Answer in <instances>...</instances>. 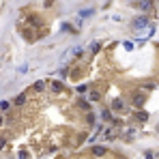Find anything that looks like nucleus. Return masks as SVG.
I'll return each mask as SVG.
<instances>
[{
    "label": "nucleus",
    "instance_id": "2eb2a0df",
    "mask_svg": "<svg viewBox=\"0 0 159 159\" xmlns=\"http://www.w3.org/2000/svg\"><path fill=\"white\" fill-rule=\"evenodd\" d=\"M90 50H93V52H99V50H101V43H99V41L90 43Z\"/></svg>",
    "mask_w": 159,
    "mask_h": 159
},
{
    "label": "nucleus",
    "instance_id": "f03ea898",
    "mask_svg": "<svg viewBox=\"0 0 159 159\" xmlns=\"http://www.w3.org/2000/svg\"><path fill=\"white\" fill-rule=\"evenodd\" d=\"M112 110H114V112H121V110H125V101H123L121 97L112 99Z\"/></svg>",
    "mask_w": 159,
    "mask_h": 159
},
{
    "label": "nucleus",
    "instance_id": "6ab92c4d",
    "mask_svg": "<svg viewBox=\"0 0 159 159\" xmlns=\"http://www.w3.org/2000/svg\"><path fill=\"white\" fill-rule=\"evenodd\" d=\"M9 108H11L9 101H2V103H0V110H9Z\"/></svg>",
    "mask_w": 159,
    "mask_h": 159
},
{
    "label": "nucleus",
    "instance_id": "aec40b11",
    "mask_svg": "<svg viewBox=\"0 0 159 159\" xmlns=\"http://www.w3.org/2000/svg\"><path fill=\"white\" fill-rule=\"evenodd\" d=\"M19 159H28V153L26 151H19Z\"/></svg>",
    "mask_w": 159,
    "mask_h": 159
},
{
    "label": "nucleus",
    "instance_id": "a211bd4d",
    "mask_svg": "<svg viewBox=\"0 0 159 159\" xmlns=\"http://www.w3.org/2000/svg\"><path fill=\"white\" fill-rule=\"evenodd\" d=\"M123 45H125V50H133V41H125Z\"/></svg>",
    "mask_w": 159,
    "mask_h": 159
},
{
    "label": "nucleus",
    "instance_id": "6e6552de",
    "mask_svg": "<svg viewBox=\"0 0 159 159\" xmlns=\"http://www.w3.org/2000/svg\"><path fill=\"white\" fill-rule=\"evenodd\" d=\"M26 97H28L26 93H22V95H17V99H15V105H24V103H26Z\"/></svg>",
    "mask_w": 159,
    "mask_h": 159
},
{
    "label": "nucleus",
    "instance_id": "1a4fd4ad",
    "mask_svg": "<svg viewBox=\"0 0 159 159\" xmlns=\"http://www.w3.org/2000/svg\"><path fill=\"white\" fill-rule=\"evenodd\" d=\"M86 123L88 125H95V114H93V112H86Z\"/></svg>",
    "mask_w": 159,
    "mask_h": 159
},
{
    "label": "nucleus",
    "instance_id": "f8f14e48",
    "mask_svg": "<svg viewBox=\"0 0 159 159\" xmlns=\"http://www.w3.org/2000/svg\"><path fill=\"white\" fill-rule=\"evenodd\" d=\"M93 13H95L93 9H84V11H80V17H90Z\"/></svg>",
    "mask_w": 159,
    "mask_h": 159
},
{
    "label": "nucleus",
    "instance_id": "0eeeda50",
    "mask_svg": "<svg viewBox=\"0 0 159 159\" xmlns=\"http://www.w3.org/2000/svg\"><path fill=\"white\" fill-rule=\"evenodd\" d=\"M142 11H148L151 7H153V0H140V5H138Z\"/></svg>",
    "mask_w": 159,
    "mask_h": 159
},
{
    "label": "nucleus",
    "instance_id": "ddd939ff",
    "mask_svg": "<svg viewBox=\"0 0 159 159\" xmlns=\"http://www.w3.org/2000/svg\"><path fill=\"white\" fill-rule=\"evenodd\" d=\"M101 116H103V121H112V112H110V110H103Z\"/></svg>",
    "mask_w": 159,
    "mask_h": 159
},
{
    "label": "nucleus",
    "instance_id": "39448f33",
    "mask_svg": "<svg viewBox=\"0 0 159 159\" xmlns=\"http://www.w3.org/2000/svg\"><path fill=\"white\" fill-rule=\"evenodd\" d=\"M60 90H62V82H60V80H56V82H52V93H54V95H58V93H60Z\"/></svg>",
    "mask_w": 159,
    "mask_h": 159
},
{
    "label": "nucleus",
    "instance_id": "9b49d317",
    "mask_svg": "<svg viewBox=\"0 0 159 159\" xmlns=\"http://www.w3.org/2000/svg\"><path fill=\"white\" fill-rule=\"evenodd\" d=\"M135 118H138V121H148V114H146V112H138V114H135Z\"/></svg>",
    "mask_w": 159,
    "mask_h": 159
},
{
    "label": "nucleus",
    "instance_id": "20e7f679",
    "mask_svg": "<svg viewBox=\"0 0 159 159\" xmlns=\"http://www.w3.org/2000/svg\"><path fill=\"white\" fill-rule=\"evenodd\" d=\"M32 90H35V93H43V90H45V80H39V82L32 86Z\"/></svg>",
    "mask_w": 159,
    "mask_h": 159
},
{
    "label": "nucleus",
    "instance_id": "f3484780",
    "mask_svg": "<svg viewBox=\"0 0 159 159\" xmlns=\"http://www.w3.org/2000/svg\"><path fill=\"white\" fill-rule=\"evenodd\" d=\"M86 88H88L86 84H80V86H78L75 90H78V95H82V93H86Z\"/></svg>",
    "mask_w": 159,
    "mask_h": 159
},
{
    "label": "nucleus",
    "instance_id": "4468645a",
    "mask_svg": "<svg viewBox=\"0 0 159 159\" xmlns=\"http://www.w3.org/2000/svg\"><path fill=\"white\" fill-rule=\"evenodd\" d=\"M62 30H65V32H78V30H75L71 24H62Z\"/></svg>",
    "mask_w": 159,
    "mask_h": 159
},
{
    "label": "nucleus",
    "instance_id": "9d476101",
    "mask_svg": "<svg viewBox=\"0 0 159 159\" xmlns=\"http://www.w3.org/2000/svg\"><path fill=\"white\" fill-rule=\"evenodd\" d=\"M88 99H90V101H99V99H101V95L97 93V90H93V93L88 95Z\"/></svg>",
    "mask_w": 159,
    "mask_h": 159
},
{
    "label": "nucleus",
    "instance_id": "dca6fc26",
    "mask_svg": "<svg viewBox=\"0 0 159 159\" xmlns=\"http://www.w3.org/2000/svg\"><path fill=\"white\" fill-rule=\"evenodd\" d=\"M78 105H80L82 110H88V101H86V99H78Z\"/></svg>",
    "mask_w": 159,
    "mask_h": 159
},
{
    "label": "nucleus",
    "instance_id": "f257e3e1",
    "mask_svg": "<svg viewBox=\"0 0 159 159\" xmlns=\"http://www.w3.org/2000/svg\"><path fill=\"white\" fill-rule=\"evenodd\" d=\"M144 26H148V17H133L131 19V28L133 30H140Z\"/></svg>",
    "mask_w": 159,
    "mask_h": 159
},
{
    "label": "nucleus",
    "instance_id": "7ed1b4c3",
    "mask_svg": "<svg viewBox=\"0 0 159 159\" xmlns=\"http://www.w3.org/2000/svg\"><path fill=\"white\" fill-rule=\"evenodd\" d=\"M144 99H146V97H144L142 93H138V95H135V99H133V105H135V108H140V105H144Z\"/></svg>",
    "mask_w": 159,
    "mask_h": 159
},
{
    "label": "nucleus",
    "instance_id": "423d86ee",
    "mask_svg": "<svg viewBox=\"0 0 159 159\" xmlns=\"http://www.w3.org/2000/svg\"><path fill=\"white\" fill-rule=\"evenodd\" d=\"M105 153H108V151H105L103 146H93V155H95V157H103Z\"/></svg>",
    "mask_w": 159,
    "mask_h": 159
}]
</instances>
